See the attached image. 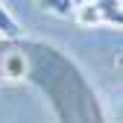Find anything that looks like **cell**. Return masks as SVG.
Instances as JSON below:
<instances>
[{
    "mask_svg": "<svg viewBox=\"0 0 123 123\" xmlns=\"http://www.w3.org/2000/svg\"><path fill=\"white\" fill-rule=\"evenodd\" d=\"M38 3L47 9V12H53V15H59V18H70V15L76 12V6H73V0H38Z\"/></svg>",
    "mask_w": 123,
    "mask_h": 123,
    "instance_id": "2",
    "label": "cell"
},
{
    "mask_svg": "<svg viewBox=\"0 0 123 123\" xmlns=\"http://www.w3.org/2000/svg\"><path fill=\"white\" fill-rule=\"evenodd\" d=\"M0 35H6V38H18V35H21L18 21H15L12 15L6 12V6H3V3H0Z\"/></svg>",
    "mask_w": 123,
    "mask_h": 123,
    "instance_id": "3",
    "label": "cell"
},
{
    "mask_svg": "<svg viewBox=\"0 0 123 123\" xmlns=\"http://www.w3.org/2000/svg\"><path fill=\"white\" fill-rule=\"evenodd\" d=\"M85 3H94V0H73V6L79 9V6H85Z\"/></svg>",
    "mask_w": 123,
    "mask_h": 123,
    "instance_id": "5",
    "label": "cell"
},
{
    "mask_svg": "<svg viewBox=\"0 0 123 123\" xmlns=\"http://www.w3.org/2000/svg\"><path fill=\"white\" fill-rule=\"evenodd\" d=\"M24 70H26V62H24L21 56H9V59H6V76L18 79V76H24Z\"/></svg>",
    "mask_w": 123,
    "mask_h": 123,
    "instance_id": "4",
    "label": "cell"
},
{
    "mask_svg": "<svg viewBox=\"0 0 123 123\" xmlns=\"http://www.w3.org/2000/svg\"><path fill=\"white\" fill-rule=\"evenodd\" d=\"M73 18L82 26H94V24L123 26V0H94V3H85L73 12Z\"/></svg>",
    "mask_w": 123,
    "mask_h": 123,
    "instance_id": "1",
    "label": "cell"
}]
</instances>
